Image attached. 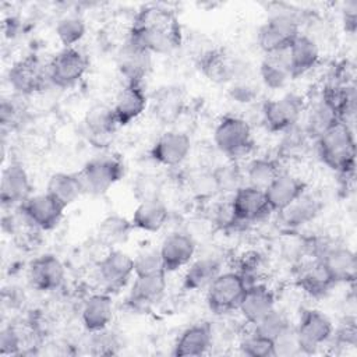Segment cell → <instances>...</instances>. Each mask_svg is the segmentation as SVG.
Instances as JSON below:
<instances>
[{
	"label": "cell",
	"instance_id": "obj_18",
	"mask_svg": "<svg viewBox=\"0 0 357 357\" xmlns=\"http://www.w3.org/2000/svg\"><path fill=\"white\" fill-rule=\"evenodd\" d=\"M148 98L144 91L142 82L128 81L116 95L113 112L119 126H127L137 120L146 109Z\"/></svg>",
	"mask_w": 357,
	"mask_h": 357
},
{
	"label": "cell",
	"instance_id": "obj_42",
	"mask_svg": "<svg viewBox=\"0 0 357 357\" xmlns=\"http://www.w3.org/2000/svg\"><path fill=\"white\" fill-rule=\"evenodd\" d=\"M166 272L159 248H144L134 257V276Z\"/></svg>",
	"mask_w": 357,
	"mask_h": 357
},
{
	"label": "cell",
	"instance_id": "obj_15",
	"mask_svg": "<svg viewBox=\"0 0 357 357\" xmlns=\"http://www.w3.org/2000/svg\"><path fill=\"white\" fill-rule=\"evenodd\" d=\"M191 151L190 137L177 130L163 132L151 148V158L163 166L174 167L181 165Z\"/></svg>",
	"mask_w": 357,
	"mask_h": 357
},
{
	"label": "cell",
	"instance_id": "obj_35",
	"mask_svg": "<svg viewBox=\"0 0 357 357\" xmlns=\"http://www.w3.org/2000/svg\"><path fill=\"white\" fill-rule=\"evenodd\" d=\"M46 192L56 198L66 208L84 194V185L78 173H53L46 184Z\"/></svg>",
	"mask_w": 357,
	"mask_h": 357
},
{
	"label": "cell",
	"instance_id": "obj_13",
	"mask_svg": "<svg viewBox=\"0 0 357 357\" xmlns=\"http://www.w3.org/2000/svg\"><path fill=\"white\" fill-rule=\"evenodd\" d=\"M66 206L46 191L28 197L21 204L25 219L40 230L54 229L63 219Z\"/></svg>",
	"mask_w": 357,
	"mask_h": 357
},
{
	"label": "cell",
	"instance_id": "obj_27",
	"mask_svg": "<svg viewBox=\"0 0 357 357\" xmlns=\"http://www.w3.org/2000/svg\"><path fill=\"white\" fill-rule=\"evenodd\" d=\"M297 283L311 297H322L337 284L318 258H314V261H310L300 268Z\"/></svg>",
	"mask_w": 357,
	"mask_h": 357
},
{
	"label": "cell",
	"instance_id": "obj_11",
	"mask_svg": "<svg viewBox=\"0 0 357 357\" xmlns=\"http://www.w3.org/2000/svg\"><path fill=\"white\" fill-rule=\"evenodd\" d=\"M134 275V257L121 251L110 250L96 266V276L106 291H119L127 286Z\"/></svg>",
	"mask_w": 357,
	"mask_h": 357
},
{
	"label": "cell",
	"instance_id": "obj_16",
	"mask_svg": "<svg viewBox=\"0 0 357 357\" xmlns=\"http://www.w3.org/2000/svg\"><path fill=\"white\" fill-rule=\"evenodd\" d=\"M197 251L194 238L184 231H173L167 234L159 247L163 268L166 272H174L188 265Z\"/></svg>",
	"mask_w": 357,
	"mask_h": 357
},
{
	"label": "cell",
	"instance_id": "obj_34",
	"mask_svg": "<svg viewBox=\"0 0 357 357\" xmlns=\"http://www.w3.org/2000/svg\"><path fill=\"white\" fill-rule=\"evenodd\" d=\"M259 77L271 89L283 88L293 77L287 59V50L265 54L259 64Z\"/></svg>",
	"mask_w": 357,
	"mask_h": 357
},
{
	"label": "cell",
	"instance_id": "obj_40",
	"mask_svg": "<svg viewBox=\"0 0 357 357\" xmlns=\"http://www.w3.org/2000/svg\"><path fill=\"white\" fill-rule=\"evenodd\" d=\"M254 326V332L258 335L275 342L283 332H286L290 328V322L284 312L276 310V307L268 312L264 318H261Z\"/></svg>",
	"mask_w": 357,
	"mask_h": 357
},
{
	"label": "cell",
	"instance_id": "obj_44",
	"mask_svg": "<svg viewBox=\"0 0 357 357\" xmlns=\"http://www.w3.org/2000/svg\"><path fill=\"white\" fill-rule=\"evenodd\" d=\"M300 353L294 328H289L273 342V356H294Z\"/></svg>",
	"mask_w": 357,
	"mask_h": 357
},
{
	"label": "cell",
	"instance_id": "obj_38",
	"mask_svg": "<svg viewBox=\"0 0 357 357\" xmlns=\"http://www.w3.org/2000/svg\"><path fill=\"white\" fill-rule=\"evenodd\" d=\"M132 227V223L126 218H121L119 215H110L102 220L99 226V236L106 244L114 245L119 243H124Z\"/></svg>",
	"mask_w": 357,
	"mask_h": 357
},
{
	"label": "cell",
	"instance_id": "obj_21",
	"mask_svg": "<svg viewBox=\"0 0 357 357\" xmlns=\"http://www.w3.org/2000/svg\"><path fill=\"white\" fill-rule=\"evenodd\" d=\"M307 191V184L297 176L282 172L265 190L273 212H280Z\"/></svg>",
	"mask_w": 357,
	"mask_h": 357
},
{
	"label": "cell",
	"instance_id": "obj_23",
	"mask_svg": "<svg viewBox=\"0 0 357 357\" xmlns=\"http://www.w3.org/2000/svg\"><path fill=\"white\" fill-rule=\"evenodd\" d=\"M117 66L120 73L126 77V82H142L151 70L152 56L149 52L127 39L117 54Z\"/></svg>",
	"mask_w": 357,
	"mask_h": 357
},
{
	"label": "cell",
	"instance_id": "obj_24",
	"mask_svg": "<svg viewBox=\"0 0 357 357\" xmlns=\"http://www.w3.org/2000/svg\"><path fill=\"white\" fill-rule=\"evenodd\" d=\"M114 305L109 293H95L89 296L82 307L81 319L84 328L93 333L105 331L113 319Z\"/></svg>",
	"mask_w": 357,
	"mask_h": 357
},
{
	"label": "cell",
	"instance_id": "obj_3",
	"mask_svg": "<svg viewBox=\"0 0 357 357\" xmlns=\"http://www.w3.org/2000/svg\"><path fill=\"white\" fill-rule=\"evenodd\" d=\"M247 286V282L237 271L220 272L206 289L209 310L218 315L236 311Z\"/></svg>",
	"mask_w": 357,
	"mask_h": 357
},
{
	"label": "cell",
	"instance_id": "obj_1",
	"mask_svg": "<svg viewBox=\"0 0 357 357\" xmlns=\"http://www.w3.org/2000/svg\"><path fill=\"white\" fill-rule=\"evenodd\" d=\"M181 25L173 11L162 6L142 7L128 31V40L152 53H169L181 45Z\"/></svg>",
	"mask_w": 357,
	"mask_h": 357
},
{
	"label": "cell",
	"instance_id": "obj_6",
	"mask_svg": "<svg viewBox=\"0 0 357 357\" xmlns=\"http://www.w3.org/2000/svg\"><path fill=\"white\" fill-rule=\"evenodd\" d=\"M300 33L298 21L290 14L280 13L272 15L261 25L257 40L265 54L279 53L286 52Z\"/></svg>",
	"mask_w": 357,
	"mask_h": 357
},
{
	"label": "cell",
	"instance_id": "obj_10",
	"mask_svg": "<svg viewBox=\"0 0 357 357\" xmlns=\"http://www.w3.org/2000/svg\"><path fill=\"white\" fill-rule=\"evenodd\" d=\"M230 209L236 223L258 222L273 212L266 199L265 191L247 184L238 187L233 192Z\"/></svg>",
	"mask_w": 357,
	"mask_h": 357
},
{
	"label": "cell",
	"instance_id": "obj_28",
	"mask_svg": "<svg viewBox=\"0 0 357 357\" xmlns=\"http://www.w3.org/2000/svg\"><path fill=\"white\" fill-rule=\"evenodd\" d=\"M287 59L291 70V77L297 78L317 66L319 60L318 45L310 36L300 33L289 46Z\"/></svg>",
	"mask_w": 357,
	"mask_h": 357
},
{
	"label": "cell",
	"instance_id": "obj_39",
	"mask_svg": "<svg viewBox=\"0 0 357 357\" xmlns=\"http://www.w3.org/2000/svg\"><path fill=\"white\" fill-rule=\"evenodd\" d=\"M86 31L85 22L79 15H66L56 25V35L64 47H75Z\"/></svg>",
	"mask_w": 357,
	"mask_h": 357
},
{
	"label": "cell",
	"instance_id": "obj_5",
	"mask_svg": "<svg viewBox=\"0 0 357 357\" xmlns=\"http://www.w3.org/2000/svg\"><path fill=\"white\" fill-rule=\"evenodd\" d=\"M213 141L218 149L229 158L244 156L252 148L251 127L244 119L227 114L216 124Z\"/></svg>",
	"mask_w": 357,
	"mask_h": 357
},
{
	"label": "cell",
	"instance_id": "obj_12",
	"mask_svg": "<svg viewBox=\"0 0 357 357\" xmlns=\"http://www.w3.org/2000/svg\"><path fill=\"white\" fill-rule=\"evenodd\" d=\"M8 81L13 89L21 95L35 93L50 81L47 64L45 66L33 54L20 59L10 67Z\"/></svg>",
	"mask_w": 357,
	"mask_h": 357
},
{
	"label": "cell",
	"instance_id": "obj_47",
	"mask_svg": "<svg viewBox=\"0 0 357 357\" xmlns=\"http://www.w3.org/2000/svg\"><path fill=\"white\" fill-rule=\"evenodd\" d=\"M356 20H357V14H356V6H353V8H346L344 14H343V22H344V28L350 32H354L356 29Z\"/></svg>",
	"mask_w": 357,
	"mask_h": 357
},
{
	"label": "cell",
	"instance_id": "obj_22",
	"mask_svg": "<svg viewBox=\"0 0 357 357\" xmlns=\"http://www.w3.org/2000/svg\"><path fill=\"white\" fill-rule=\"evenodd\" d=\"M84 123L91 141L98 146L109 142L119 127L113 107L105 103L92 105L86 110Z\"/></svg>",
	"mask_w": 357,
	"mask_h": 357
},
{
	"label": "cell",
	"instance_id": "obj_33",
	"mask_svg": "<svg viewBox=\"0 0 357 357\" xmlns=\"http://www.w3.org/2000/svg\"><path fill=\"white\" fill-rule=\"evenodd\" d=\"M322 208L321 201L307 191L300 195L294 202L282 209L279 213V219L289 227L303 226L317 218Z\"/></svg>",
	"mask_w": 357,
	"mask_h": 357
},
{
	"label": "cell",
	"instance_id": "obj_8",
	"mask_svg": "<svg viewBox=\"0 0 357 357\" xmlns=\"http://www.w3.org/2000/svg\"><path fill=\"white\" fill-rule=\"evenodd\" d=\"M304 109V99L291 92L265 102L262 106V119L268 130L284 132L297 126Z\"/></svg>",
	"mask_w": 357,
	"mask_h": 357
},
{
	"label": "cell",
	"instance_id": "obj_9",
	"mask_svg": "<svg viewBox=\"0 0 357 357\" xmlns=\"http://www.w3.org/2000/svg\"><path fill=\"white\" fill-rule=\"evenodd\" d=\"M89 66L88 57L77 47H63L47 63L49 79L59 88H70L77 84Z\"/></svg>",
	"mask_w": 357,
	"mask_h": 357
},
{
	"label": "cell",
	"instance_id": "obj_37",
	"mask_svg": "<svg viewBox=\"0 0 357 357\" xmlns=\"http://www.w3.org/2000/svg\"><path fill=\"white\" fill-rule=\"evenodd\" d=\"M280 169L273 159L269 158H258L250 162L245 169L247 185L266 190L268 185L280 174Z\"/></svg>",
	"mask_w": 357,
	"mask_h": 357
},
{
	"label": "cell",
	"instance_id": "obj_4",
	"mask_svg": "<svg viewBox=\"0 0 357 357\" xmlns=\"http://www.w3.org/2000/svg\"><path fill=\"white\" fill-rule=\"evenodd\" d=\"M124 172V163L117 156H96L88 160L78 174L85 192L102 195L121 180Z\"/></svg>",
	"mask_w": 357,
	"mask_h": 357
},
{
	"label": "cell",
	"instance_id": "obj_36",
	"mask_svg": "<svg viewBox=\"0 0 357 357\" xmlns=\"http://www.w3.org/2000/svg\"><path fill=\"white\" fill-rule=\"evenodd\" d=\"M337 123H340V120L336 110L321 96V99L308 112L304 130L308 137H314L317 139Z\"/></svg>",
	"mask_w": 357,
	"mask_h": 357
},
{
	"label": "cell",
	"instance_id": "obj_32",
	"mask_svg": "<svg viewBox=\"0 0 357 357\" xmlns=\"http://www.w3.org/2000/svg\"><path fill=\"white\" fill-rule=\"evenodd\" d=\"M184 109V95L177 86L160 88L152 99V112L162 124L174 123Z\"/></svg>",
	"mask_w": 357,
	"mask_h": 357
},
{
	"label": "cell",
	"instance_id": "obj_41",
	"mask_svg": "<svg viewBox=\"0 0 357 357\" xmlns=\"http://www.w3.org/2000/svg\"><path fill=\"white\" fill-rule=\"evenodd\" d=\"M241 354L250 357H271L273 356V342L258 335L257 332H251L245 335L238 344Z\"/></svg>",
	"mask_w": 357,
	"mask_h": 357
},
{
	"label": "cell",
	"instance_id": "obj_29",
	"mask_svg": "<svg viewBox=\"0 0 357 357\" xmlns=\"http://www.w3.org/2000/svg\"><path fill=\"white\" fill-rule=\"evenodd\" d=\"M169 219V211L166 204L160 199L141 201L135 206L131 218V223L135 229L144 231H159Z\"/></svg>",
	"mask_w": 357,
	"mask_h": 357
},
{
	"label": "cell",
	"instance_id": "obj_31",
	"mask_svg": "<svg viewBox=\"0 0 357 357\" xmlns=\"http://www.w3.org/2000/svg\"><path fill=\"white\" fill-rule=\"evenodd\" d=\"M199 68L208 79L216 84L229 82L236 75L234 60L222 49L205 52L199 60Z\"/></svg>",
	"mask_w": 357,
	"mask_h": 357
},
{
	"label": "cell",
	"instance_id": "obj_17",
	"mask_svg": "<svg viewBox=\"0 0 357 357\" xmlns=\"http://www.w3.org/2000/svg\"><path fill=\"white\" fill-rule=\"evenodd\" d=\"M66 278L63 262L53 254H43L35 258L28 268V279L33 289L52 291L61 286Z\"/></svg>",
	"mask_w": 357,
	"mask_h": 357
},
{
	"label": "cell",
	"instance_id": "obj_19",
	"mask_svg": "<svg viewBox=\"0 0 357 357\" xmlns=\"http://www.w3.org/2000/svg\"><path fill=\"white\" fill-rule=\"evenodd\" d=\"M273 308H275L273 291L265 283L257 282L247 286L237 310L248 324L255 325L261 318H264Z\"/></svg>",
	"mask_w": 357,
	"mask_h": 357
},
{
	"label": "cell",
	"instance_id": "obj_14",
	"mask_svg": "<svg viewBox=\"0 0 357 357\" xmlns=\"http://www.w3.org/2000/svg\"><path fill=\"white\" fill-rule=\"evenodd\" d=\"M315 258H318L336 283H353L357 272V261L353 250L346 245L326 244L318 245Z\"/></svg>",
	"mask_w": 357,
	"mask_h": 357
},
{
	"label": "cell",
	"instance_id": "obj_7",
	"mask_svg": "<svg viewBox=\"0 0 357 357\" xmlns=\"http://www.w3.org/2000/svg\"><path fill=\"white\" fill-rule=\"evenodd\" d=\"M300 353L311 354L324 346L333 335L331 318L319 310L307 308L301 312L297 326L294 328Z\"/></svg>",
	"mask_w": 357,
	"mask_h": 357
},
{
	"label": "cell",
	"instance_id": "obj_20",
	"mask_svg": "<svg viewBox=\"0 0 357 357\" xmlns=\"http://www.w3.org/2000/svg\"><path fill=\"white\" fill-rule=\"evenodd\" d=\"M31 197V181L26 170L20 163H10L3 169L0 198L3 206L22 204Z\"/></svg>",
	"mask_w": 357,
	"mask_h": 357
},
{
	"label": "cell",
	"instance_id": "obj_30",
	"mask_svg": "<svg viewBox=\"0 0 357 357\" xmlns=\"http://www.w3.org/2000/svg\"><path fill=\"white\" fill-rule=\"evenodd\" d=\"M220 273V262L213 257H202L191 261L183 276V287L188 291L206 290Z\"/></svg>",
	"mask_w": 357,
	"mask_h": 357
},
{
	"label": "cell",
	"instance_id": "obj_26",
	"mask_svg": "<svg viewBox=\"0 0 357 357\" xmlns=\"http://www.w3.org/2000/svg\"><path fill=\"white\" fill-rule=\"evenodd\" d=\"M166 272L149 275H137L128 294V303L132 307L144 308L160 300L166 290Z\"/></svg>",
	"mask_w": 357,
	"mask_h": 357
},
{
	"label": "cell",
	"instance_id": "obj_2",
	"mask_svg": "<svg viewBox=\"0 0 357 357\" xmlns=\"http://www.w3.org/2000/svg\"><path fill=\"white\" fill-rule=\"evenodd\" d=\"M319 159L332 170L349 176L356 166V141L347 123H337L317 138Z\"/></svg>",
	"mask_w": 357,
	"mask_h": 357
},
{
	"label": "cell",
	"instance_id": "obj_46",
	"mask_svg": "<svg viewBox=\"0 0 357 357\" xmlns=\"http://www.w3.org/2000/svg\"><path fill=\"white\" fill-rule=\"evenodd\" d=\"M231 93L238 102H251L255 96V89L247 82H238L231 88Z\"/></svg>",
	"mask_w": 357,
	"mask_h": 357
},
{
	"label": "cell",
	"instance_id": "obj_43",
	"mask_svg": "<svg viewBox=\"0 0 357 357\" xmlns=\"http://www.w3.org/2000/svg\"><path fill=\"white\" fill-rule=\"evenodd\" d=\"M132 192L137 197L138 202L160 198V183L158 177L152 174H141L137 177L132 185Z\"/></svg>",
	"mask_w": 357,
	"mask_h": 357
},
{
	"label": "cell",
	"instance_id": "obj_45",
	"mask_svg": "<svg viewBox=\"0 0 357 357\" xmlns=\"http://www.w3.org/2000/svg\"><path fill=\"white\" fill-rule=\"evenodd\" d=\"M20 344H21L20 335H18V332L14 328L8 326V328H4L1 331V335H0V353L3 356L18 353V350L21 347Z\"/></svg>",
	"mask_w": 357,
	"mask_h": 357
},
{
	"label": "cell",
	"instance_id": "obj_25",
	"mask_svg": "<svg viewBox=\"0 0 357 357\" xmlns=\"http://www.w3.org/2000/svg\"><path fill=\"white\" fill-rule=\"evenodd\" d=\"M212 346V329L209 324L199 322L185 328L177 337L173 346V356L177 357H198Z\"/></svg>",
	"mask_w": 357,
	"mask_h": 357
}]
</instances>
